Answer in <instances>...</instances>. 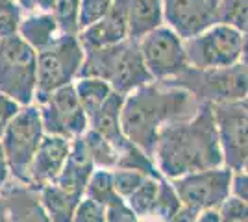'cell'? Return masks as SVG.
<instances>
[{
    "mask_svg": "<svg viewBox=\"0 0 248 222\" xmlns=\"http://www.w3.org/2000/svg\"><path fill=\"white\" fill-rule=\"evenodd\" d=\"M152 161L161 178L174 180L189 172L222 167L217 130L209 104L202 102L187 118L172 120L159 130Z\"/></svg>",
    "mask_w": 248,
    "mask_h": 222,
    "instance_id": "obj_1",
    "label": "cell"
},
{
    "mask_svg": "<svg viewBox=\"0 0 248 222\" xmlns=\"http://www.w3.org/2000/svg\"><path fill=\"white\" fill-rule=\"evenodd\" d=\"M17 35L30 48L39 52L62 33L58 30V24L54 21L52 13H33V15H22Z\"/></svg>",
    "mask_w": 248,
    "mask_h": 222,
    "instance_id": "obj_19",
    "label": "cell"
},
{
    "mask_svg": "<svg viewBox=\"0 0 248 222\" xmlns=\"http://www.w3.org/2000/svg\"><path fill=\"white\" fill-rule=\"evenodd\" d=\"M211 2H213V4H215V2H217V0H211Z\"/></svg>",
    "mask_w": 248,
    "mask_h": 222,
    "instance_id": "obj_39",
    "label": "cell"
},
{
    "mask_svg": "<svg viewBox=\"0 0 248 222\" xmlns=\"http://www.w3.org/2000/svg\"><path fill=\"white\" fill-rule=\"evenodd\" d=\"M78 102L82 109L85 111L87 118L91 120V117L102 107V104L108 100V96L111 95V85L98 78H76L73 82Z\"/></svg>",
    "mask_w": 248,
    "mask_h": 222,
    "instance_id": "obj_21",
    "label": "cell"
},
{
    "mask_svg": "<svg viewBox=\"0 0 248 222\" xmlns=\"http://www.w3.org/2000/svg\"><path fill=\"white\" fill-rule=\"evenodd\" d=\"M85 147L89 150V156L93 159L94 169H106V170H113L119 163V152L115 150V147L106 141V139L96 133L94 130L87 128V132L82 135Z\"/></svg>",
    "mask_w": 248,
    "mask_h": 222,
    "instance_id": "obj_22",
    "label": "cell"
},
{
    "mask_svg": "<svg viewBox=\"0 0 248 222\" xmlns=\"http://www.w3.org/2000/svg\"><path fill=\"white\" fill-rule=\"evenodd\" d=\"M215 19H217V24H224V26L247 33L248 0H217Z\"/></svg>",
    "mask_w": 248,
    "mask_h": 222,
    "instance_id": "obj_24",
    "label": "cell"
},
{
    "mask_svg": "<svg viewBox=\"0 0 248 222\" xmlns=\"http://www.w3.org/2000/svg\"><path fill=\"white\" fill-rule=\"evenodd\" d=\"M19 104H15L13 100H10L8 96L0 95V137L4 135V130L10 124V120L15 117V113L19 111Z\"/></svg>",
    "mask_w": 248,
    "mask_h": 222,
    "instance_id": "obj_36",
    "label": "cell"
},
{
    "mask_svg": "<svg viewBox=\"0 0 248 222\" xmlns=\"http://www.w3.org/2000/svg\"><path fill=\"white\" fill-rule=\"evenodd\" d=\"M73 222H106V206L82 196L74 209Z\"/></svg>",
    "mask_w": 248,
    "mask_h": 222,
    "instance_id": "obj_32",
    "label": "cell"
},
{
    "mask_svg": "<svg viewBox=\"0 0 248 222\" xmlns=\"http://www.w3.org/2000/svg\"><path fill=\"white\" fill-rule=\"evenodd\" d=\"M0 222H8V211H6V204L0 198Z\"/></svg>",
    "mask_w": 248,
    "mask_h": 222,
    "instance_id": "obj_38",
    "label": "cell"
},
{
    "mask_svg": "<svg viewBox=\"0 0 248 222\" xmlns=\"http://www.w3.org/2000/svg\"><path fill=\"white\" fill-rule=\"evenodd\" d=\"M159 183H161V176H146L143 183L126 198V206L141 219V217H148L152 209H154L155 198H157V191H159Z\"/></svg>",
    "mask_w": 248,
    "mask_h": 222,
    "instance_id": "obj_23",
    "label": "cell"
},
{
    "mask_svg": "<svg viewBox=\"0 0 248 222\" xmlns=\"http://www.w3.org/2000/svg\"><path fill=\"white\" fill-rule=\"evenodd\" d=\"M22 13L15 0H0V39L17 35Z\"/></svg>",
    "mask_w": 248,
    "mask_h": 222,
    "instance_id": "obj_29",
    "label": "cell"
},
{
    "mask_svg": "<svg viewBox=\"0 0 248 222\" xmlns=\"http://www.w3.org/2000/svg\"><path fill=\"white\" fill-rule=\"evenodd\" d=\"M150 82H154V80L146 71L145 61H143L141 52H139V44H137V41L126 39L121 44L111 76L108 80V84L111 85V91L126 96L135 89L150 84Z\"/></svg>",
    "mask_w": 248,
    "mask_h": 222,
    "instance_id": "obj_14",
    "label": "cell"
},
{
    "mask_svg": "<svg viewBox=\"0 0 248 222\" xmlns=\"http://www.w3.org/2000/svg\"><path fill=\"white\" fill-rule=\"evenodd\" d=\"M113 2L115 0H80V17H78L80 30L87 28L89 24L96 22L98 19H102L104 15L111 10Z\"/></svg>",
    "mask_w": 248,
    "mask_h": 222,
    "instance_id": "obj_30",
    "label": "cell"
},
{
    "mask_svg": "<svg viewBox=\"0 0 248 222\" xmlns=\"http://www.w3.org/2000/svg\"><path fill=\"white\" fill-rule=\"evenodd\" d=\"M148 174L141 170L134 169H113L111 170V178H113V189L119 198L126 200L132 192H134L145 180Z\"/></svg>",
    "mask_w": 248,
    "mask_h": 222,
    "instance_id": "obj_28",
    "label": "cell"
},
{
    "mask_svg": "<svg viewBox=\"0 0 248 222\" xmlns=\"http://www.w3.org/2000/svg\"><path fill=\"white\" fill-rule=\"evenodd\" d=\"M52 17L58 24V30L62 35H78L80 0H54Z\"/></svg>",
    "mask_w": 248,
    "mask_h": 222,
    "instance_id": "obj_26",
    "label": "cell"
},
{
    "mask_svg": "<svg viewBox=\"0 0 248 222\" xmlns=\"http://www.w3.org/2000/svg\"><path fill=\"white\" fill-rule=\"evenodd\" d=\"M78 39L82 43L83 50H93V48H104V46H113L128 39L126 30V19H124V8L121 0H115L111 10L104 15L102 19L89 24L87 28L80 30Z\"/></svg>",
    "mask_w": 248,
    "mask_h": 222,
    "instance_id": "obj_15",
    "label": "cell"
},
{
    "mask_svg": "<svg viewBox=\"0 0 248 222\" xmlns=\"http://www.w3.org/2000/svg\"><path fill=\"white\" fill-rule=\"evenodd\" d=\"M10 181H11L10 167H8V161H6V156H4V150L0 147V196L6 191V187L10 185Z\"/></svg>",
    "mask_w": 248,
    "mask_h": 222,
    "instance_id": "obj_37",
    "label": "cell"
},
{
    "mask_svg": "<svg viewBox=\"0 0 248 222\" xmlns=\"http://www.w3.org/2000/svg\"><path fill=\"white\" fill-rule=\"evenodd\" d=\"M83 196L98 202L102 206H109L115 200H119L117 192L113 189V178H111V170L106 169H94L93 174L89 176Z\"/></svg>",
    "mask_w": 248,
    "mask_h": 222,
    "instance_id": "obj_25",
    "label": "cell"
},
{
    "mask_svg": "<svg viewBox=\"0 0 248 222\" xmlns=\"http://www.w3.org/2000/svg\"><path fill=\"white\" fill-rule=\"evenodd\" d=\"M187 65L197 71L228 69L247 63V33L224 24H213L184 41Z\"/></svg>",
    "mask_w": 248,
    "mask_h": 222,
    "instance_id": "obj_3",
    "label": "cell"
},
{
    "mask_svg": "<svg viewBox=\"0 0 248 222\" xmlns=\"http://www.w3.org/2000/svg\"><path fill=\"white\" fill-rule=\"evenodd\" d=\"M33 104L39 109L43 130L46 135H58L73 141L82 137L89 128V118L78 102L73 84L52 91Z\"/></svg>",
    "mask_w": 248,
    "mask_h": 222,
    "instance_id": "obj_9",
    "label": "cell"
},
{
    "mask_svg": "<svg viewBox=\"0 0 248 222\" xmlns=\"http://www.w3.org/2000/svg\"><path fill=\"white\" fill-rule=\"evenodd\" d=\"M37 194H39V202H41L43 209L46 213V217L50 219V222H73L74 209H76L78 202L82 200L80 194H74L56 183L41 187L37 191Z\"/></svg>",
    "mask_w": 248,
    "mask_h": 222,
    "instance_id": "obj_20",
    "label": "cell"
},
{
    "mask_svg": "<svg viewBox=\"0 0 248 222\" xmlns=\"http://www.w3.org/2000/svg\"><path fill=\"white\" fill-rule=\"evenodd\" d=\"M202 102L186 89L165 82H150L124 96L121 128L130 143L152 158L159 130L180 118L191 117Z\"/></svg>",
    "mask_w": 248,
    "mask_h": 222,
    "instance_id": "obj_2",
    "label": "cell"
},
{
    "mask_svg": "<svg viewBox=\"0 0 248 222\" xmlns=\"http://www.w3.org/2000/svg\"><path fill=\"white\" fill-rule=\"evenodd\" d=\"M69 150H71L69 139L45 133L41 145L33 156V161H31L28 187L39 191L41 187L50 185L58 180L60 172L67 163Z\"/></svg>",
    "mask_w": 248,
    "mask_h": 222,
    "instance_id": "obj_13",
    "label": "cell"
},
{
    "mask_svg": "<svg viewBox=\"0 0 248 222\" xmlns=\"http://www.w3.org/2000/svg\"><path fill=\"white\" fill-rule=\"evenodd\" d=\"M161 10L163 24L184 41L217 24L211 0H161Z\"/></svg>",
    "mask_w": 248,
    "mask_h": 222,
    "instance_id": "obj_12",
    "label": "cell"
},
{
    "mask_svg": "<svg viewBox=\"0 0 248 222\" xmlns=\"http://www.w3.org/2000/svg\"><path fill=\"white\" fill-rule=\"evenodd\" d=\"M230 196L248 202V174L247 170H232L230 180Z\"/></svg>",
    "mask_w": 248,
    "mask_h": 222,
    "instance_id": "obj_34",
    "label": "cell"
},
{
    "mask_svg": "<svg viewBox=\"0 0 248 222\" xmlns=\"http://www.w3.org/2000/svg\"><path fill=\"white\" fill-rule=\"evenodd\" d=\"M172 82H186L174 85L186 89L198 102L206 104L247 100V63L215 71H197L189 67Z\"/></svg>",
    "mask_w": 248,
    "mask_h": 222,
    "instance_id": "obj_7",
    "label": "cell"
},
{
    "mask_svg": "<svg viewBox=\"0 0 248 222\" xmlns=\"http://www.w3.org/2000/svg\"><path fill=\"white\" fill-rule=\"evenodd\" d=\"M217 130L222 167L230 170H247L248 161V113L247 100L213 102L209 104Z\"/></svg>",
    "mask_w": 248,
    "mask_h": 222,
    "instance_id": "obj_8",
    "label": "cell"
},
{
    "mask_svg": "<svg viewBox=\"0 0 248 222\" xmlns=\"http://www.w3.org/2000/svg\"><path fill=\"white\" fill-rule=\"evenodd\" d=\"M43 137L45 130L37 106L31 104L19 107V111L4 130V135L0 137V147L4 150L13 181L28 185L31 161Z\"/></svg>",
    "mask_w": 248,
    "mask_h": 222,
    "instance_id": "obj_4",
    "label": "cell"
},
{
    "mask_svg": "<svg viewBox=\"0 0 248 222\" xmlns=\"http://www.w3.org/2000/svg\"><path fill=\"white\" fill-rule=\"evenodd\" d=\"M124 96L119 93H111L108 96V100L102 104V107L91 117L89 120V128L94 130L96 133H100L106 141H109L119 152V156L126 152L134 143H130L126 135L123 133L121 128V107H123Z\"/></svg>",
    "mask_w": 248,
    "mask_h": 222,
    "instance_id": "obj_17",
    "label": "cell"
},
{
    "mask_svg": "<svg viewBox=\"0 0 248 222\" xmlns=\"http://www.w3.org/2000/svg\"><path fill=\"white\" fill-rule=\"evenodd\" d=\"M180 207H182V204H180V198L176 194L172 183L169 180H165V178H161L159 191H157V198H155L154 209H152L150 215H155L159 221L169 222Z\"/></svg>",
    "mask_w": 248,
    "mask_h": 222,
    "instance_id": "obj_27",
    "label": "cell"
},
{
    "mask_svg": "<svg viewBox=\"0 0 248 222\" xmlns=\"http://www.w3.org/2000/svg\"><path fill=\"white\" fill-rule=\"evenodd\" d=\"M124 8L128 39L139 41L146 33L163 26L161 0H121Z\"/></svg>",
    "mask_w": 248,
    "mask_h": 222,
    "instance_id": "obj_18",
    "label": "cell"
},
{
    "mask_svg": "<svg viewBox=\"0 0 248 222\" xmlns=\"http://www.w3.org/2000/svg\"><path fill=\"white\" fill-rule=\"evenodd\" d=\"M83 56L85 50L78 35H58L46 48L39 50L35 100L46 96L60 87L73 84L80 74Z\"/></svg>",
    "mask_w": 248,
    "mask_h": 222,
    "instance_id": "obj_6",
    "label": "cell"
},
{
    "mask_svg": "<svg viewBox=\"0 0 248 222\" xmlns=\"http://www.w3.org/2000/svg\"><path fill=\"white\" fill-rule=\"evenodd\" d=\"M217 215L218 222H248V206L235 196H228L218 206Z\"/></svg>",
    "mask_w": 248,
    "mask_h": 222,
    "instance_id": "obj_31",
    "label": "cell"
},
{
    "mask_svg": "<svg viewBox=\"0 0 248 222\" xmlns=\"http://www.w3.org/2000/svg\"><path fill=\"white\" fill-rule=\"evenodd\" d=\"M137 44L146 71L154 82H170L189 69L184 39H180L165 24L146 33Z\"/></svg>",
    "mask_w": 248,
    "mask_h": 222,
    "instance_id": "obj_11",
    "label": "cell"
},
{
    "mask_svg": "<svg viewBox=\"0 0 248 222\" xmlns=\"http://www.w3.org/2000/svg\"><path fill=\"white\" fill-rule=\"evenodd\" d=\"M21 8L22 15H33V13H52L54 0H15Z\"/></svg>",
    "mask_w": 248,
    "mask_h": 222,
    "instance_id": "obj_35",
    "label": "cell"
},
{
    "mask_svg": "<svg viewBox=\"0 0 248 222\" xmlns=\"http://www.w3.org/2000/svg\"><path fill=\"white\" fill-rule=\"evenodd\" d=\"M106 222H139V217L126 206L123 198H119L106 206Z\"/></svg>",
    "mask_w": 248,
    "mask_h": 222,
    "instance_id": "obj_33",
    "label": "cell"
},
{
    "mask_svg": "<svg viewBox=\"0 0 248 222\" xmlns=\"http://www.w3.org/2000/svg\"><path fill=\"white\" fill-rule=\"evenodd\" d=\"M37 52L19 35L0 39V95L19 106H31L35 100Z\"/></svg>",
    "mask_w": 248,
    "mask_h": 222,
    "instance_id": "obj_5",
    "label": "cell"
},
{
    "mask_svg": "<svg viewBox=\"0 0 248 222\" xmlns=\"http://www.w3.org/2000/svg\"><path fill=\"white\" fill-rule=\"evenodd\" d=\"M232 170L226 167L189 172L180 178L169 180L174 187L180 204L195 213L218 209V206L230 196Z\"/></svg>",
    "mask_w": 248,
    "mask_h": 222,
    "instance_id": "obj_10",
    "label": "cell"
},
{
    "mask_svg": "<svg viewBox=\"0 0 248 222\" xmlns=\"http://www.w3.org/2000/svg\"><path fill=\"white\" fill-rule=\"evenodd\" d=\"M0 198L6 204L8 222H50L39 202L37 191L28 185L11 180Z\"/></svg>",
    "mask_w": 248,
    "mask_h": 222,
    "instance_id": "obj_16",
    "label": "cell"
}]
</instances>
